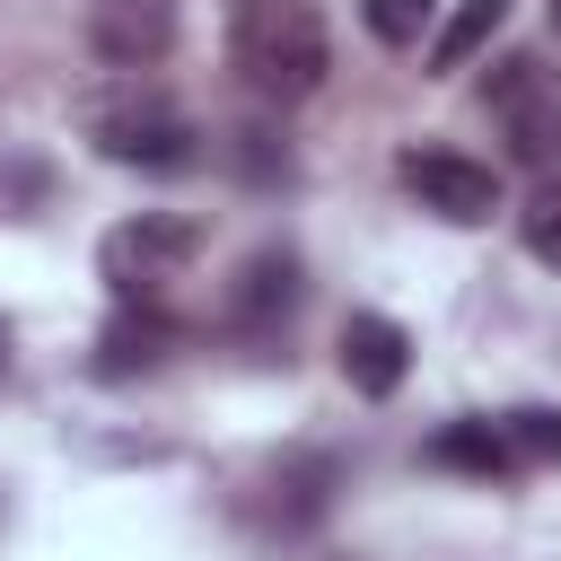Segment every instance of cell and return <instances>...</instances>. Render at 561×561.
I'll list each match as a JSON object with an SVG mask.
<instances>
[{
  "label": "cell",
  "mask_w": 561,
  "mask_h": 561,
  "mask_svg": "<svg viewBox=\"0 0 561 561\" xmlns=\"http://www.w3.org/2000/svg\"><path fill=\"white\" fill-rule=\"evenodd\" d=\"M500 18H508V0H465V9L447 18V35L430 44V61H438V70H465V61L500 35Z\"/></svg>",
  "instance_id": "7c38bea8"
},
{
  "label": "cell",
  "mask_w": 561,
  "mask_h": 561,
  "mask_svg": "<svg viewBox=\"0 0 561 561\" xmlns=\"http://www.w3.org/2000/svg\"><path fill=\"white\" fill-rule=\"evenodd\" d=\"M167 351H175L167 307H123V316L96 333V377H140V368H158Z\"/></svg>",
  "instance_id": "9c48e42d"
},
{
  "label": "cell",
  "mask_w": 561,
  "mask_h": 561,
  "mask_svg": "<svg viewBox=\"0 0 561 561\" xmlns=\"http://www.w3.org/2000/svg\"><path fill=\"white\" fill-rule=\"evenodd\" d=\"M517 228H526V254L561 272V175H552V184H535V202L517 210Z\"/></svg>",
  "instance_id": "5bb4252c"
},
{
  "label": "cell",
  "mask_w": 561,
  "mask_h": 561,
  "mask_svg": "<svg viewBox=\"0 0 561 561\" xmlns=\"http://www.w3.org/2000/svg\"><path fill=\"white\" fill-rule=\"evenodd\" d=\"M430 9L438 0H359V18H368L377 44H421L430 35Z\"/></svg>",
  "instance_id": "9a60e30c"
},
{
  "label": "cell",
  "mask_w": 561,
  "mask_h": 561,
  "mask_svg": "<svg viewBox=\"0 0 561 561\" xmlns=\"http://www.w3.org/2000/svg\"><path fill=\"white\" fill-rule=\"evenodd\" d=\"M403 184L421 193V210H438V219H456V228H473V219L500 210V175L473 167V158H456V149H412V158H403Z\"/></svg>",
  "instance_id": "5b68a950"
},
{
  "label": "cell",
  "mask_w": 561,
  "mask_h": 561,
  "mask_svg": "<svg viewBox=\"0 0 561 561\" xmlns=\"http://www.w3.org/2000/svg\"><path fill=\"white\" fill-rule=\"evenodd\" d=\"M228 61H237L245 88L272 96V105L316 96L324 70H333V53H324V9H316V0H237Z\"/></svg>",
  "instance_id": "6da1fadb"
},
{
  "label": "cell",
  "mask_w": 561,
  "mask_h": 561,
  "mask_svg": "<svg viewBox=\"0 0 561 561\" xmlns=\"http://www.w3.org/2000/svg\"><path fill=\"white\" fill-rule=\"evenodd\" d=\"M403 368H412V333H403L394 316H351V324H342V377H351L359 394H394Z\"/></svg>",
  "instance_id": "ba28073f"
},
{
  "label": "cell",
  "mask_w": 561,
  "mask_h": 561,
  "mask_svg": "<svg viewBox=\"0 0 561 561\" xmlns=\"http://www.w3.org/2000/svg\"><path fill=\"white\" fill-rule=\"evenodd\" d=\"M88 140L114 158V167H149V175H175L202 158V131L167 105V96H123V105H96L88 114Z\"/></svg>",
  "instance_id": "277c9868"
},
{
  "label": "cell",
  "mask_w": 561,
  "mask_h": 561,
  "mask_svg": "<svg viewBox=\"0 0 561 561\" xmlns=\"http://www.w3.org/2000/svg\"><path fill=\"white\" fill-rule=\"evenodd\" d=\"M430 465L500 482V473H517V447H508V430H500V421H447V430L430 438Z\"/></svg>",
  "instance_id": "30bf717a"
},
{
  "label": "cell",
  "mask_w": 561,
  "mask_h": 561,
  "mask_svg": "<svg viewBox=\"0 0 561 561\" xmlns=\"http://www.w3.org/2000/svg\"><path fill=\"white\" fill-rule=\"evenodd\" d=\"M552 26H561V0H552Z\"/></svg>",
  "instance_id": "e0dca14e"
},
{
  "label": "cell",
  "mask_w": 561,
  "mask_h": 561,
  "mask_svg": "<svg viewBox=\"0 0 561 561\" xmlns=\"http://www.w3.org/2000/svg\"><path fill=\"white\" fill-rule=\"evenodd\" d=\"M500 430H508L517 465H552V456H561V412H543V403H526V412H500Z\"/></svg>",
  "instance_id": "4fadbf2b"
},
{
  "label": "cell",
  "mask_w": 561,
  "mask_h": 561,
  "mask_svg": "<svg viewBox=\"0 0 561 561\" xmlns=\"http://www.w3.org/2000/svg\"><path fill=\"white\" fill-rule=\"evenodd\" d=\"M88 44H96V61H114V70H149V61L175 44V0H96Z\"/></svg>",
  "instance_id": "8992f818"
},
{
  "label": "cell",
  "mask_w": 561,
  "mask_h": 561,
  "mask_svg": "<svg viewBox=\"0 0 561 561\" xmlns=\"http://www.w3.org/2000/svg\"><path fill=\"white\" fill-rule=\"evenodd\" d=\"M482 105L517 167H561V70L543 53H500L482 79Z\"/></svg>",
  "instance_id": "3957f363"
},
{
  "label": "cell",
  "mask_w": 561,
  "mask_h": 561,
  "mask_svg": "<svg viewBox=\"0 0 561 561\" xmlns=\"http://www.w3.org/2000/svg\"><path fill=\"white\" fill-rule=\"evenodd\" d=\"M193 254H202V219H184V210H140V219L105 228L96 272H105V289H114L123 307H158V298L193 272Z\"/></svg>",
  "instance_id": "7a4b0ae2"
},
{
  "label": "cell",
  "mask_w": 561,
  "mask_h": 561,
  "mask_svg": "<svg viewBox=\"0 0 561 561\" xmlns=\"http://www.w3.org/2000/svg\"><path fill=\"white\" fill-rule=\"evenodd\" d=\"M263 491H272V500H263V526L298 535V526H316V517H324V500H333V456H298V465H289V473H272Z\"/></svg>",
  "instance_id": "8fae6325"
},
{
  "label": "cell",
  "mask_w": 561,
  "mask_h": 561,
  "mask_svg": "<svg viewBox=\"0 0 561 561\" xmlns=\"http://www.w3.org/2000/svg\"><path fill=\"white\" fill-rule=\"evenodd\" d=\"M0 368H9V324H0Z\"/></svg>",
  "instance_id": "2e32d148"
},
{
  "label": "cell",
  "mask_w": 561,
  "mask_h": 561,
  "mask_svg": "<svg viewBox=\"0 0 561 561\" xmlns=\"http://www.w3.org/2000/svg\"><path fill=\"white\" fill-rule=\"evenodd\" d=\"M289 307H298V254H280V245L245 254V272L228 289V324L237 333H272V324H289Z\"/></svg>",
  "instance_id": "52a82bcc"
}]
</instances>
